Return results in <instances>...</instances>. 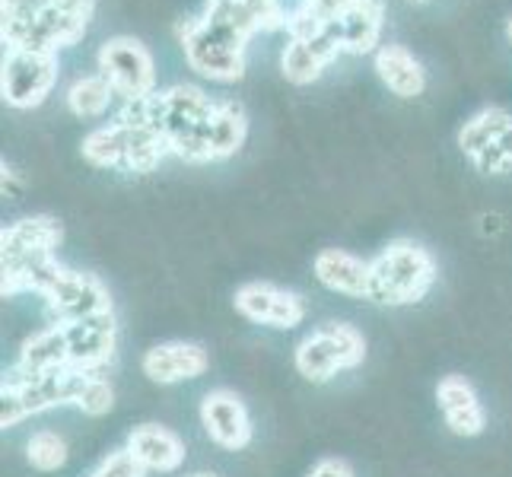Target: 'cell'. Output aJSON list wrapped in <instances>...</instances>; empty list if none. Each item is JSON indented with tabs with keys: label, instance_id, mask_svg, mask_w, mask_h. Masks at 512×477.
Masks as SVG:
<instances>
[{
	"label": "cell",
	"instance_id": "obj_1",
	"mask_svg": "<svg viewBox=\"0 0 512 477\" xmlns=\"http://www.w3.org/2000/svg\"><path fill=\"white\" fill-rule=\"evenodd\" d=\"M96 0H0L4 48L61 55L90 32Z\"/></svg>",
	"mask_w": 512,
	"mask_h": 477
},
{
	"label": "cell",
	"instance_id": "obj_2",
	"mask_svg": "<svg viewBox=\"0 0 512 477\" xmlns=\"http://www.w3.org/2000/svg\"><path fill=\"white\" fill-rule=\"evenodd\" d=\"M220 99L207 96L194 83H175L147 96V115L169 140L172 156L185 163H210V125Z\"/></svg>",
	"mask_w": 512,
	"mask_h": 477
},
{
	"label": "cell",
	"instance_id": "obj_3",
	"mask_svg": "<svg viewBox=\"0 0 512 477\" xmlns=\"http://www.w3.org/2000/svg\"><path fill=\"white\" fill-rule=\"evenodd\" d=\"M439 280V264L427 245L414 239H395L369 258V293L373 306L404 309L417 306L430 296Z\"/></svg>",
	"mask_w": 512,
	"mask_h": 477
},
{
	"label": "cell",
	"instance_id": "obj_4",
	"mask_svg": "<svg viewBox=\"0 0 512 477\" xmlns=\"http://www.w3.org/2000/svg\"><path fill=\"white\" fill-rule=\"evenodd\" d=\"M86 373L77 369H58V373L29 376L10 366L0 382V427L13 430L23 420L55 411V408H74L77 395L83 388Z\"/></svg>",
	"mask_w": 512,
	"mask_h": 477
},
{
	"label": "cell",
	"instance_id": "obj_5",
	"mask_svg": "<svg viewBox=\"0 0 512 477\" xmlns=\"http://www.w3.org/2000/svg\"><path fill=\"white\" fill-rule=\"evenodd\" d=\"M366 338L357 325L350 322H325L309 331L293 350L296 373L312 385H325L338 373L363 366L366 360Z\"/></svg>",
	"mask_w": 512,
	"mask_h": 477
},
{
	"label": "cell",
	"instance_id": "obj_6",
	"mask_svg": "<svg viewBox=\"0 0 512 477\" xmlns=\"http://www.w3.org/2000/svg\"><path fill=\"white\" fill-rule=\"evenodd\" d=\"M61 74L58 55L48 51H26V48H4L0 61V96L16 112L39 109V105L55 93Z\"/></svg>",
	"mask_w": 512,
	"mask_h": 477
},
{
	"label": "cell",
	"instance_id": "obj_7",
	"mask_svg": "<svg viewBox=\"0 0 512 477\" xmlns=\"http://www.w3.org/2000/svg\"><path fill=\"white\" fill-rule=\"evenodd\" d=\"M96 70L112 83L121 102H137L156 93V61L150 48L134 35H112L99 45Z\"/></svg>",
	"mask_w": 512,
	"mask_h": 477
},
{
	"label": "cell",
	"instance_id": "obj_8",
	"mask_svg": "<svg viewBox=\"0 0 512 477\" xmlns=\"http://www.w3.org/2000/svg\"><path fill=\"white\" fill-rule=\"evenodd\" d=\"M458 150L481 175H503L512 169V112L487 105L458 128Z\"/></svg>",
	"mask_w": 512,
	"mask_h": 477
},
{
	"label": "cell",
	"instance_id": "obj_9",
	"mask_svg": "<svg viewBox=\"0 0 512 477\" xmlns=\"http://www.w3.org/2000/svg\"><path fill=\"white\" fill-rule=\"evenodd\" d=\"M42 303L48 312V322H55V325H74V322H83V318L115 312L109 287H105L96 274L67 268V264L55 277V284L48 287V293L42 296Z\"/></svg>",
	"mask_w": 512,
	"mask_h": 477
},
{
	"label": "cell",
	"instance_id": "obj_10",
	"mask_svg": "<svg viewBox=\"0 0 512 477\" xmlns=\"http://www.w3.org/2000/svg\"><path fill=\"white\" fill-rule=\"evenodd\" d=\"M233 309L245 322L271 328V331H293L306 322V299L303 293L277 287L271 280H249V284L236 287Z\"/></svg>",
	"mask_w": 512,
	"mask_h": 477
},
{
	"label": "cell",
	"instance_id": "obj_11",
	"mask_svg": "<svg viewBox=\"0 0 512 477\" xmlns=\"http://www.w3.org/2000/svg\"><path fill=\"white\" fill-rule=\"evenodd\" d=\"M201 427L207 433V439L223 452H242L252 446L255 439V427H252V414L249 404L242 401L239 392L233 388H210V392L201 398Z\"/></svg>",
	"mask_w": 512,
	"mask_h": 477
},
{
	"label": "cell",
	"instance_id": "obj_12",
	"mask_svg": "<svg viewBox=\"0 0 512 477\" xmlns=\"http://www.w3.org/2000/svg\"><path fill=\"white\" fill-rule=\"evenodd\" d=\"M64 226L51 214H32L0 229V268H23L39 258L58 255Z\"/></svg>",
	"mask_w": 512,
	"mask_h": 477
},
{
	"label": "cell",
	"instance_id": "obj_13",
	"mask_svg": "<svg viewBox=\"0 0 512 477\" xmlns=\"http://www.w3.org/2000/svg\"><path fill=\"white\" fill-rule=\"evenodd\" d=\"M210 369V353L198 341H163L144 350L140 373L153 385H182L201 379Z\"/></svg>",
	"mask_w": 512,
	"mask_h": 477
},
{
	"label": "cell",
	"instance_id": "obj_14",
	"mask_svg": "<svg viewBox=\"0 0 512 477\" xmlns=\"http://www.w3.org/2000/svg\"><path fill=\"white\" fill-rule=\"evenodd\" d=\"M67 331V350H70V369L77 373H102L112 363L118 347V325L115 312H102L83 322L64 325Z\"/></svg>",
	"mask_w": 512,
	"mask_h": 477
},
{
	"label": "cell",
	"instance_id": "obj_15",
	"mask_svg": "<svg viewBox=\"0 0 512 477\" xmlns=\"http://www.w3.org/2000/svg\"><path fill=\"white\" fill-rule=\"evenodd\" d=\"M436 408L443 414V423L449 433L474 439L487 430V408L478 395V388L471 385L468 376L462 373H446L436 382Z\"/></svg>",
	"mask_w": 512,
	"mask_h": 477
},
{
	"label": "cell",
	"instance_id": "obj_16",
	"mask_svg": "<svg viewBox=\"0 0 512 477\" xmlns=\"http://www.w3.org/2000/svg\"><path fill=\"white\" fill-rule=\"evenodd\" d=\"M125 446L137 462L147 468V474L150 471L153 474H175L188 458L185 439L172 427H163V423H153V420L137 423V427L128 433Z\"/></svg>",
	"mask_w": 512,
	"mask_h": 477
},
{
	"label": "cell",
	"instance_id": "obj_17",
	"mask_svg": "<svg viewBox=\"0 0 512 477\" xmlns=\"http://www.w3.org/2000/svg\"><path fill=\"white\" fill-rule=\"evenodd\" d=\"M373 70L382 86L398 99H417L427 90V70L411 48L398 42H382L373 55Z\"/></svg>",
	"mask_w": 512,
	"mask_h": 477
},
{
	"label": "cell",
	"instance_id": "obj_18",
	"mask_svg": "<svg viewBox=\"0 0 512 477\" xmlns=\"http://www.w3.org/2000/svg\"><path fill=\"white\" fill-rule=\"evenodd\" d=\"M315 280L338 296L366 299L369 293V261L347 249H322L312 258Z\"/></svg>",
	"mask_w": 512,
	"mask_h": 477
},
{
	"label": "cell",
	"instance_id": "obj_19",
	"mask_svg": "<svg viewBox=\"0 0 512 477\" xmlns=\"http://www.w3.org/2000/svg\"><path fill=\"white\" fill-rule=\"evenodd\" d=\"M20 373L29 376H45V373H58V369H70V350H67V331L64 325L48 322L45 328L32 331L29 338L20 344L13 363Z\"/></svg>",
	"mask_w": 512,
	"mask_h": 477
},
{
	"label": "cell",
	"instance_id": "obj_20",
	"mask_svg": "<svg viewBox=\"0 0 512 477\" xmlns=\"http://www.w3.org/2000/svg\"><path fill=\"white\" fill-rule=\"evenodd\" d=\"M331 61H338V58H334L322 42L309 39V35H290L284 51H280V70H284V77L293 86L315 83L328 70Z\"/></svg>",
	"mask_w": 512,
	"mask_h": 477
},
{
	"label": "cell",
	"instance_id": "obj_21",
	"mask_svg": "<svg viewBox=\"0 0 512 477\" xmlns=\"http://www.w3.org/2000/svg\"><path fill=\"white\" fill-rule=\"evenodd\" d=\"M249 137V112L239 99H220L214 125H210V163L236 156Z\"/></svg>",
	"mask_w": 512,
	"mask_h": 477
},
{
	"label": "cell",
	"instance_id": "obj_22",
	"mask_svg": "<svg viewBox=\"0 0 512 477\" xmlns=\"http://www.w3.org/2000/svg\"><path fill=\"white\" fill-rule=\"evenodd\" d=\"M125 150H128V125L115 115L112 121L93 128L80 144L83 159L96 169H121L125 166Z\"/></svg>",
	"mask_w": 512,
	"mask_h": 477
},
{
	"label": "cell",
	"instance_id": "obj_23",
	"mask_svg": "<svg viewBox=\"0 0 512 477\" xmlns=\"http://www.w3.org/2000/svg\"><path fill=\"white\" fill-rule=\"evenodd\" d=\"M363 4L366 0H296L287 16V32H325Z\"/></svg>",
	"mask_w": 512,
	"mask_h": 477
},
{
	"label": "cell",
	"instance_id": "obj_24",
	"mask_svg": "<svg viewBox=\"0 0 512 477\" xmlns=\"http://www.w3.org/2000/svg\"><path fill=\"white\" fill-rule=\"evenodd\" d=\"M64 102L70 115H77V118H105L112 112V105L118 102V96L112 90V83L96 70V74H83L70 83Z\"/></svg>",
	"mask_w": 512,
	"mask_h": 477
},
{
	"label": "cell",
	"instance_id": "obj_25",
	"mask_svg": "<svg viewBox=\"0 0 512 477\" xmlns=\"http://www.w3.org/2000/svg\"><path fill=\"white\" fill-rule=\"evenodd\" d=\"M26 462L42 471V474H55L67 465L70 458V446L67 439L58 433V430H35L29 439H26Z\"/></svg>",
	"mask_w": 512,
	"mask_h": 477
},
{
	"label": "cell",
	"instance_id": "obj_26",
	"mask_svg": "<svg viewBox=\"0 0 512 477\" xmlns=\"http://www.w3.org/2000/svg\"><path fill=\"white\" fill-rule=\"evenodd\" d=\"M74 408L86 417H105L115 408V388L102 373H86Z\"/></svg>",
	"mask_w": 512,
	"mask_h": 477
},
{
	"label": "cell",
	"instance_id": "obj_27",
	"mask_svg": "<svg viewBox=\"0 0 512 477\" xmlns=\"http://www.w3.org/2000/svg\"><path fill=\"white\" fill-rule=\"evenodd\" d=\"M90 477H147V468L128 452V446L112 449L102 462L90 471Z\"/></svg>",
	"mask_w": 512,
	"mask_h": 477
},
{
	"label": "cell",
	"instance_id": "obj_28",
	"mask_svg": "<svg viewBox=\"0 0 512 477\" xmlns=\"http://www.w3.org/2000/svg\"><path fill=\"white\" fill-rule=\"evenodd\" d=\"M309 477H353V468L344 462V458H322V462H315Z\"/></svg>",
	"mask_w": 512,
	"mask_h": 477
},
{
	"label": "cell",
	"instance_id": "obj_29",
	"mask_svg": "<svg viewBox=\"0 0 512 477\" xmlns=\"http://www.w3.org/2000/svg\"><path fill=\"white\" fill-rule=\"evenodd\" d=\"M188 477H220V474H214V471H194V474H188Z\"/></svg>",
	"mask_w": 512,
	"mask_h": 477
},
{
	"label": "cell",
	"instance_id": "obj_30",
	"mask_svg": "<svg viewBox=\"0 0 512 477\" xmlns=\"http://www.w3.org/2000/svg\"><path fill=\"white\" fill-rule=\"evenodd\" d=\"M506 32H509V42H512V16H509V23H506Z\"/></svg>",
	"mask_w": 512,
	"mask_h": 477
},
{
	"label": "cell",
	"instance_id": "obj_31",
	"mask_svg": "<svg viewBox=\"0 0 512 477\" xmlns=\"http://www.w3.org/2000/svg\"><path fill=\"white\" fill-rule=\"evenodd\" d=\"M408 4H427V0H408Z\"/></svg>",
	"mask_w": 512,
	"mask_h": 477
}]
</instances>
